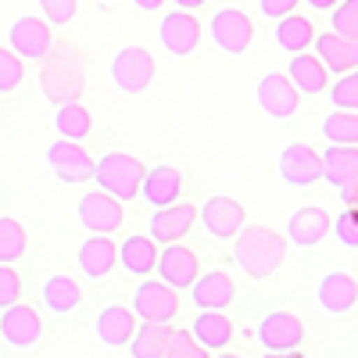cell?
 <instances>
[{"instance_id":"obj_1","label":"cell","mask_w":358,"mask_h":358,"mask_svg":"<svg viewBox=\"0 0 358 358\" xmlns=\"http://www.w3.org/2000/svg\"><path fill=\"white\" fill-rule=\"evenodd\" d=\"M233 241V262L251 280H268L287 258V236L268 226H241Z\"/></svg>"},{"instance_id":"obj_2","label":"cell","mask_w":358,"mask_h":358,"mask_svg":"<svg viewBox=\"0 0 358 358\" xmlns=\"http://www.w3.org/2000/svg\"><path fill=\"white\" fill-rule=\"evenodd\" d=\"M94 179L97 187L108 190L118 201H133L140 194V179H143V162L126 155V151H108L104 158L94 162Z\"/></svg>"},{"instance_id":"obj_3","label":"cell","mask_w":358,"mask_h":358,"mask_svg":"<svg viewBox=\"0 0 358 358\" xmlns=\"http://www.w3.org/2000/svg\"><path fill=\"white\" fill-rule=\"evenodd\" d=\"M40 83H43V97L50 104H65V101H76L79 90H83V65H79V54L72 47H62L50 62L43 65L40 72Z\"/></svg>"},{"instance_id":"obj_4","label":"cell","mask_w":358,"mask_h":358,"mask_svg":"<svg viewBox=\"0 0 358 358\" xmlns=\"http://www.w3.org/2000/svg\"><path fill=\"white\" fill-rule=\"evenodd\" d=\"M208 36H212V43H215L222 54L236 57V54H244V50L251 47V40H255V22H251L241 8H222V11L212 15V22H208Z\"/></svg>"},{"instance_id":"obj_5","label":"cell","mask_w":358,"mask_h":358,"mask_svg":"<svg viewBox=\"0 0 358 358\" xmlns=\"http://www.w3.org/2000/svg\"><path fill=\"white\" fill-rule=\"evenodd\" d=\"M76 215H79L83 229H90V233H108V236L122 229V219H126L122 201L111 197L108 190H86V194L79 197V204H76Z\"/></svg>"},{"instance_id":"obj_6","label":"cell","mask_w":358,"mask_h":358,"mask_svg":"<svg viewBox=\"0 0 358 358\" xmlns=\"http://www.w3.org/2000/svg\"><path fill=\"white\" fill-rule=\"evenodd\" d=\"M111 79L122 94H143L155 79V57L147 47H122L111 62Z\"/></svg>"},{"instance_id":"obj_7","label":"cell","mask_w":358,"mask_h":358,"mask_svg":"<svg viewBox=\"0 0 358 358\" xmlns=\"http://www.w3.org/2000/svg\"><path fill=\"white\" fill-rule=\"evenodd\" d=\"M140 280L143 283L133 294V312L143 322H172L179 312V290L169 287L165 280H147V276H140Z\"/></svg>"},{"instance_id":"obj_8","label":"cell","mask_w":358,"mask_h":358,"mask_svg":"<svg viewBox=\"0 0 358 358\" xmlns=\"http://www.w3.org/2000/svg\"><path fill=\"white\" fill-rule=\"evenodd\" d=\"M8 47L18 57H29V62H43L54 47V33H50V22L36 18V15H22L11 22L8 29Z\"/></svg>"},{"instance_id":"obj_9","label":"cell","mask_w":358,"mask_h":358,"mask_svg":"<svg viewBox=\"0 0 358 358\" xmlns=\"http://www.w3.org/2000/svg\"><path fill=\"white\" fill-rule=\"evenodd\" d=\"M258 344H262L265 351H276V355L297 351V348L305 344V322L297 319L294 312H283V308L268 312V315L258 322Z\"/></svg>"},{"instance_id":"obj_10","label":"cell","mask_w":358,"mask_h":358,"mask_svg":"<svg viewBox=\"0 0 358 358\" xmlns=\"http://www.w3.org/2000/svg\"><path fill=\"white\" fill-rule=\"evenodd\" d=\"M4 315H0V337H4L15 351H29L33 344H40L43 337V319L33 305H8L0 308Z\"/></svg>"},{"instance_id":"obj_11","label":"cell","mask_w":358,"mask_h":358,"mask_svg":"<svg viewBox=\"0 0 358 358\" xmlns=\"http://www.w3.org/2000/svg\"><path fill=\"white\" fill-rule=\"evenodd\" d=\"M47 165L62 183H86V179H94V158L86 155V147L79 140L62 136V143H50L47 147Z\"/></svg>"},{"instance_id":"obj_12","label":"cell","mask_w":358,"mask_h":358,"mask_svg":"<svg viewBox=\"0 0 358 358\" xmlns=\"http://www.w3.org/2000/svg\"><path fill=\"white\" fill-rule=\"evenodd\" d=\"M297 104H301V94L294 90V83L287 79V72H265L258 79V108L283 122V118H294L297 115Z\"/></svg>"},{"instance_id":"obj_13","label":"cell","mask_w":358,"mask_h":358,"mask_svg":"<svg viewBox=\"0 0 358 358\" xmlns=\"http://www.w3.org/2000/svg\"><path fill=\"white\" fill-rule=\"evenodd\" d=\"M201 22L190 15V11H172V15H165L162 18V25H158V40H162V47L172 54V57H190L197 47H201Z\"/></svg>"},{"instance_id":"obj_14","label":"cell","mask_w":358,"mask_h":358,"mask_svg":"<svg viewBox=\"0 0 358 358\" xmlns=\"http://www.w3.org/2000/svg\"><path fill=\"white\" fill-rule=\"evenodd\" d=\"M197 215H201L208 236H215V241H233L236 229L244 226V204L226 197V194H215V197H208L201 204Z\"/></svg>"},{"instance_id":"obj_15","label":"cell","mask_w":358,"mask_h":358,"mask_svg":"<svg viewBox=\"0 0 358 358\" xmlns=\"http://www.w3.org/2000/svg\"><path fill=\"white\" fill-rule=\"evenodd\" d=\"M280 176H283L287 187L305 190V187L322 179V162L308 143H287L280 151Z\"/></svg>"},{"instance_id":"obj_16","label":"cell","mask_w":358,"mask_h":358,"mask_svg":"<svg viewBox=\"0 0 358 358\" xmlns=\"http://www.w3.org/2000/svg\"><path fill=\"white\" fill-rule=\"evenodd\" d=\"M194 222H197V208L187 204V201H172L165 208H155L147 229H151L155 244H172V241H183V236L194 229Z\"/></svg>"},{"instance_id":"obj_17","label":"cell","mask_w":358,"mask_h":358,"mask_svg":"<svg viewBox=\"0 0 358 358\" xmlns=\"http://www.w3.org/2000/svg\"><path fill=\"white\" fill-rule=\"evenodd\" d=\"M155 268L162 273V280H165L169 287H176V290H187V287H190V283L197 280V273H201V265H197V255H194L190 248H183L179 241L165 244V251L158 255Z\"/></svg>"},{"instance_id":"obj_18","label":"cell","mask_w":358,"mask_h":358,"mask_svg":"<svg viewBox=\"0 0 358 358\" xmlns=\"http://www.w3.org/2000/svg\"><path fill=\"white\" fill-rule=\"evenodd\" d=\"M140 190H143V204H151V208H165V204L179 201V194H183V172L172 169V165L143 169Z\"/></svg>"},{"instance_id":"obj_19","label":"cell","mask_w":358,"mask_h":358,"mask_svg":"<svg viewBox=\"0 0 358 358\" xmlns=\"http://www.w3.org/2000/svg\"><path fill=\"white\" fill-rule=\"evenodd\" d=\"M190 290V297H194V305L197 308H229L233 305V297H236V283H233V276H226V273H219V268H212V273H197V280L187 287Z\"/></svg>"},{"instance_id":"obj_20","label":"cell","mask_w":358,"mask_h":358,"mask_svg":"<svg viewBox=\"0 0 358 358\" xmlns=\"http://www.w3.org/2000/svg\"><path fill=\"white\" fill-rule=\"evenodd\" d=\"M315 301L322 312H330V315H348L358 301V283L355 276L348 273H326L319 290H315Z\"/></svg>"},{"instance_id":"obj_21","label":"cell","mask_w":358,"mask_h":358,"mask_svg":"<svg viewBox=\"0 0 358 358\" xmlns=\"http://www.w3.org/2000/svg\"><path fill=\"white\" fill-rule=\"evenodd\" d=\"M319 162H322V179L326 183H334L337 190L341 187H355V179H358V147L355 143H330L319 155Z\"/></svg>"},{"instance_id":"obj_22","label":"cell","mask_w":358,"mask_h":358,"mask_svg":"<svg viewBox=\"0 0 358 358\" xmlns=\"http://www.w3.org/2000/svg\"><path fill=\"white\" fill-rule=\"evenodd\" d=\"M287 79L294 83L297 94H308V97L322 94V90L330 86V72H326V65L319 62L315 54H308V50H297V54L290 57V65H287Z\"/></svg>"},{"instance_id":"obj_23","label":"cell","mask_w":358,"mask_h":358,"mask_svg":"<svg viewBox=\"0 0 358 358\" xmlns=\"http://www.w3.org/2000/svg\"><path fill=\"white\" fill-rule=\"evenodd\" d=\"M197 344L212 355V351H222L229 341H233V319L222 315V308H197V319H194V330Z\"/></svg>"},{"instance_id":"obj_24","label":"cell","mask_w":358,"mask_h":358,"mask_svg":"<svg viewBox=\"0 0 358 358\" xmlns=\"http://www.w3.org/2000/svg\"><path fill=\"white\" fill-rule=\"evenodd\" d=\"M326 233H330V215H326L322 208H297V212L290 215V222H287V236L297 248L322 244Z\"/></svg>"},{"instance_id":"obj_25","label":"cell","mask_w":358,"mask_h":358,"mask_svg":"<svg viewBox=\"0 0 358 358\" xmlns=\"http://www.w3.org/2000/svg\"><path fill=\"white\" fill-rule=\"evenodd\" d=\"M136 330V312L126 308V305H104L101 315H97V341L108 344V348H122L129 344Z\"/></svg>"},{"instance_id":"obj_26","label":"cell","mask_w":358,"mask_h":358,"mask_svg":"<svg viewBox=\"0 0 358 358\" xmlns=\"http://www.w3.org/2000/svg\"><path fill=\"white\" fill-rule=\"evenodd\" d=\"M315 54H319V62L326 65V72H351V69H358V47H355V40H348V36H337V33H319L315 40Z\"/></svg>"},{"instance_id":"obj_27","label":"cell","mask_w":358,"mask_h":358,"mask_svg":"<svg viewBox=\"0 0 358 358\" xmlns=\"http://www.w3.org/2000/svg\"><path fill=\"white\" fill-rule=\"evenodd\" d=\"M118 262V248L108 241V233H94L90 241H83L79 248V268L86 273V280H104Z\"/></svg>"},{"instance_id":"obj_28","label":"cell","mask_w":358,"mask_h":358,"mask_svg":"<svg viewBox=\"0 0 358 358\" xmlns=\"http://www.w3.org/2000/svg\"><path fill=\"white\" fill-rule=\"evenodd\" d=\"M155 262H158V244L151 241V236L136 233V236H126V241L118 244V265L133 276H151Z\"/></svg>"},{"instance_id":"obj_29","label":"cell","mask_w":358,"mask_h":358,"mask_svg":"<svg viewBox=\"0 0 358 358\" xmlns=\"http://www.w3.org/2000/svg\"><path fill=\"white\" fill-rule=\"evenodd\" d=\"M169 348H172L169 322H143L140 330H133V337H129L133 358H169Z\"/></svg>"},{"instance_id":"obj_30","label":"cell","mask_w":358,"mask_h":358,"mask_svg":"<svg viewBox=\"0 0 358 358\" xmlns=\"http://www.w3.org/2000/svg\"><path fill=\"white\" fill-rule=\"evenodd\" d=\"M273 40L287 50V54H297V50H308L312 40H315V25L305 18V15H283L276 18V29H273Z\"/></svg>"},{"instance_id":"obj_31","label":"cell","mask_w":358,"mask_h":358,"mask_svg":"<svg viewBox=\"0 0 358 358\" xmlns=\"http://www.w3.org/2000/svg\"><path fill=\"white\" fill-rule=\"evenodd\" d=\"M43 305H47L54 315H69V312H76V308L83 305V287H79L72 276L57 273V276H50V280L43 283Z\"/></svg>"},{"instance_id":"obj_32","label":"cell","mask_w":358,"mask_h":358,"mask_svg":"<svg viewBox=\"0 0 358 358\" xmlns=\"http://www.w3.org/2000/svg\"><path fill=\"white\" fill-rule=\"evenodd\" d=\"M54 129H57V136H65V140H86L90 129H94V115H90L83 104H76V101H65V104H57V111H54Z\"/></svg>"},{"instance_id":"obj_33","label":"cell","mask_w":358,"mask_h":358,"mask_svg":"<svg viewBox=\"0 0 358 358\" xmlns=\"http://www.w3.org/2000/svg\"><path fill=\"white\" fill-rule=\"evenodd\" d=\"M29 251V233L18 219L0 215V262H18Z\"/></svg>"},{"instance_id":"obj_34","label":"cell","mask_w":358,"mask_h":358,"mask_svg":"<svg viewBox=\"0 0 358 358\" xmlns=\"http://www.w3.org/2000/svg\"><path fill=\"white\" fill-rule=\"evenodd\" d=\"M322 136L330 143H355L358 140V115L348 108H337L334 115L322 118Z\"/></svg>"},{"instance_id":"obj_35","label":"cell","mask_w":358,"mask_h":358,"mask_svg":"<svg viewBox=\"0 0 358 358\" xmlns=\"http://www.w3.org/2000/svg\"><path fill=\"white\" fill-rule=\"evenodd\" d=\"M25 79V65L11 47H0V94H15Z\"/></svg>"},{"instance_id":"obj_36","label":"cell","mask_w":358,"mask_h":358,"mask_svg":"<svg viewBox=\"0 0 358 358\" xmlns=\"http://www.w3.org/2000/svg\"><path fill=\"white\" fill-rule=\"evenodd\" d=\"M326 90H330L334 108H348V111L358 108V76H355V69L351 72H341V79L334 86H326Z\"/></svg>"},{"instance_id":"obj_37","label":"cell","mask_w":358,"mask_h":358,"mask_svg":"<svg viewBox=\"0 0 358 358\" xmlns=\"http://www.w3.org/2000/svg\"><path fill=\"white\" fill-rule=\"evenodd\" d=\"M330 11H334V18H330L334 33L337 36H348V40H358V0H344L341 8L334 4Z\"/></svg>"},{"instance_id":"obj_38","label":"cell","mask_w":358,"mask_h":358,"mask_svg":"<svg viewBox=\"0 0 358 358\" xmlns=\"http://www.w3.org/2000/svg\"><path fill=\"white\" fill-rule=\"evenodd\" d=\"M22 297V276L11 268V262H0V308L15 305Z\"/></svg>"},{"instance_id":"obj_39","label":"cell","mask_w":358,"mask_h":358,"mask_svg":"<svg viewBox=\"0 0 358 358\" xmlns=\"http://www.w3.org/2000/svg\"><path fill=\"white\" fill-rule=\"evenodd\" d=\"M40 8L50 25H69L79 11V0H40Z\"/></svg>"},{"instance_id":"obj_40","label":"cell","mask_w":358,"mask_h":358,"mask_svg":"<svg viewBox=\"0 0 358 358\" xmlns=\"http://www.w3.org/2000/svg\"><path fill=\"white\" fill-rule=\"evenodd\" d=\"M208 351L197 344V337L190 330H176L172 334V348H169V358H204Z\"/></svg>"},{"instance_id":"obj_41","label":"cell","mask_w":358,"mask_h":358,"mask_svg":"<svg viewBox=\"0 0 358 358\" xmlns=\"http://www.w3.org/2000/svg\"><path fill=\"white\" fill-rule=\"evenodd\" d=\"M330 229L337 233V241L344 244V248H358V215H355V208H348V212L337 219V222H330Z\"/></svg>"},{"instance_id":"obj_42","label":"cell","mask_w":358,"mask_h":358,"mask_svg":"<svg viewBox=\"0 0 358 358\" xmlns=\"http://www.w3.org/2000/svg\"><path fill=\"white\" fill-rule=\"evenodd\" d=\"M297 4H301V0H262L258 8H262V15H265V18H273V22H276V18L290 15Z\"/></svg>"},{"instance_id":"obj_43","label":"cell","mask_w":358,"mask_h":358,"mask_svg":"<svg viewBox=\"0 0 358 358\" xmlns=\"http://www.w3.org/2000/svg\"><path fill=\"white\" fill-rule=\"evenodd\" d=\"M305 4H308L312 11H330L334 4H341V0H305Z\"/></svg>"},{"instance_id":"obj_44","label":"cell","mask_w":358,"mask_h":358,"mask_svg":"<svg viewBox=\"0 0 358 358\" xmlns=\"http://www.w3.org/2000/svg\"><path fill=\"white\" fill-rule=\"evenodd\" d=\"M133 4H136L140 11H158V8L165 4V0H133Z\"/></svg>"},{"instance_id":"obj_45","label":"cell","mask_w":358,"mask_h":358,"mask_svg":"<svg viewBox=\"0 0 358 358\" xmlns=\"http://www.w3.org/2000/svg\"><path fill=\"white\" fill-rule=\"evenodd\" d=\"M176 8H183V11H194V8H201V4H208V0H172Z\"/></svg>"},{"instance_id":"obj_46","label":"cell","mask_w":358,"mask_h":358,"mask_svg":"<svg viewBox=\"0 0 358 358\" xmlns=\"http://www.w3.org/2000/svg\"><path fill=\"white\" fill-rule=\"evenodd\" d=\"M104 4H111V0H104Z\"/></svg>"}]
</instances>
